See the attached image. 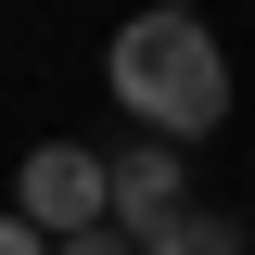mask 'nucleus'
Here are the masks:
<instances>
[{
	"mask_svg": "<svg viewBox=\"0 0 255 255\" xmlns=\"http://www.w3.org/2000/svg\"><path fill=\"white\" fill-rule=\"evenodd\" d=\"M102 90L140 115V140H217L230 115V51L204 38V13H128L115 51H102Z\"/></svg>",
	"mask_w": 255,
	"mask_h": 255,
	"instance_id": "f257e3e1",
	"label": "nucleus"
},
{
	"mask_svg": "<svg viewBox=\"0 0 255 255\" xmlns=\"http://www.w3.org/2000/svg\"><path fill=\"white\" fill-rule=\"evenodd\" d=\"M102 204H115V179H102V153H90V140H38V153L13 166V217H26L38 243L102 230Z\"/></svg>",
	"mask_w": 255,
	"mask_h": 255,
	"instance_id": "f03ea898",
	"label": "nucleus"
},
{
	"mask_svg": "<svg viewBox=\"0 0 255 255\" xmlns=\"http://www.w3.org/2000/svg\"><path fill=\"white\" fill-rule=\"evenodd\" d=\"M102 179H115V204H102V217H115L128 243H166V230L191 217V179H179V140H128V153H102Z\"/></svg>",
	"mask_w": 255,
	"mask_h": 255,
	"instance_id": "7ed1b4c3",
	"label": "nucleus"
},
{
	"mask_svg": "<svg viewBox=\"0 0 255 255\" xmlns=\"http://www.w3.org/2000/svg\"><path fill=\"white\" fill-rule=\"evenodd\" d=\"M140 255H255V243H243V217H204V204H191V217L166 230V243H140Z\"/></svg>",
	"mask_w": 255,
	"mask_h": 255,
	"instance_id": "20e7f679",
	"label": "nucleus"
},
{
	"mask_svg": "<svg viewBox=\"0 0 255 255\" xmlns=\"http://www.w3.org/2000/svg\"><path fill=\"white\" fill-rule=\"evenodd\" d=\"M51 255H140V243H128V230L102 217V230H77V243H51Z\"/></svg>",
	"mask_w": 255,
	"mask_h": 255,
	"instance_id": "39448f33",
	"label": "nucleus"
},
{
	"mask_svg": "<svg viewBox=\"0 0 255 255\" xmlns=\"http://www.w3.org/2000/svg\"><path fill=\"white\" fill-rule=\"evenodd\" d=\"M0 255H51V243H38V230L13 217V204H0Z\"/></svg>",
	"mask_w": 255,
	"mask_h": 255,
	"instance_id": "423d86ee",
	"label": "nucleus"
},
{
	"mask_svg": "<svg viewBox=\"0 0 255 255\" xmlns=\"http://www.w3.org/2000/svg\"><path fill=\"white\" fill-rule=\"evenodd\" d=\"M153 13H204V0H153Z\"/></svg>",
	"mask_w": 255,
	"mask_h": 255,
	"instance_id": "0eeeda50",
	"label": "nucleus"
}]
</instances>
